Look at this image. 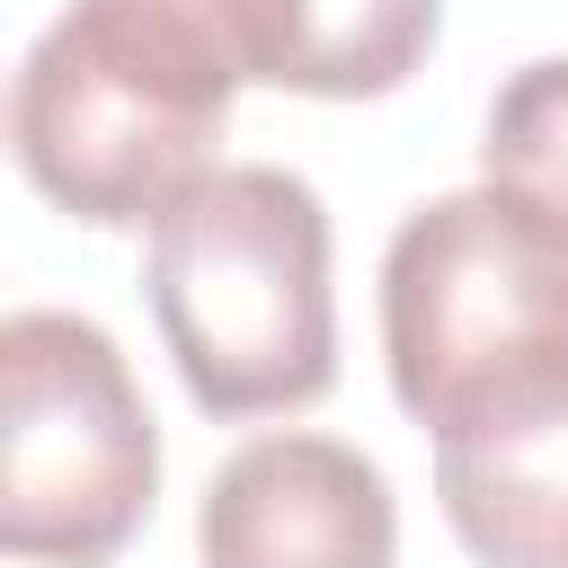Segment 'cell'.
Returning a JSON list of instances; mask_svg holds the SVG:
<instances>
[{
    "mask_svg": "<svg viewBox=\"0 0 568 568\" xmlns=\"http://www.w3.org/2000/svg\"><path fill=\"white\" fill-rule=\"evenodd\" d=\"M240 89L231 0H71L9 80V151L53 213L133 231L222 169Z\"/></svg>",
    "mask_w": 568,
    "mask_h": 568,
    "instance_id": "obj_1",
    "label": "cell"
},
{
    "mask_svg": "<svg viewBox=\"0 0 568 568\" xmlns=\"http://www.w3.org/2000/svg\"><path fill=\"white\" fill-rule=\"evenodd\" d=\"M151 320L186 399L222 426L293 417L337 382L328 204L275 160L195 178L151 222Z\"/></svg>",
    "mask_w": 568,
    "mask_h": 568,
    "instance_id": "obj_2",
    "label": "cell"
},
{
    "mask_svg": "<svg viewBox=\"0 0 568 568\" xmlns=\"http://www.w3.org/2000/svg\"><path fill=\"white\" fill-rule=\"evenodd\" d=\"M382 364L426 435L568 399V231L506 186L417 204L382 248Z\"/></svg>",
    "mask_w": 568,
    "mask_h": 568,
    "instance_id": "obj_3",
    "label": "cell"
},
{
    "mask_svg": "<svg viewBox=\"0 0 568 568\" xmlns=\"http://www.w3.org/2000/svg\"><path fill=\"white\" fill-rule=\"evenodd\" d=\"M160 497V426L133 364L80 311L0 320V550L106 568Z\"/></svg>",
    "mask_w": 568,
    "mask_h": 568,
    "instance_id": "obj_4",
    "label": "cell"
},
{
    "mask_svg": "<svg viewBox=\"0 0 568 568\" xmlns=\"http://www.w3.org/2000/svg\"><path fill=\"white\" fill-rule=\"evenodd\" d=\"M399 506L373 453L337 435L240 444L195 506V568H390Z\"/></svg>",
    "mask_w": 568,
    "mask_h": 568,
    "instance_id": "obj_5",
    "label": "cell"
},
{
    "mask_svg": "<svg viewBox=\"0 0 568 568\" xmlns=\"http://www.w3.org/2000/svg\"><path fill=\"white\" fill-rule=\"evenodd\" d=\"M435 497L479 568H568V399L435 435Z\"/></svg>",
    "mask_w": 568,
    "mask_h": 568,
    "instance_id": "obj_6",
    "label": "cell"
},
{
    "mask_svg": "<svg viewBox=\"0 0 568 568\" xmlns=\"http://www.w3.org/2000/svg\"><path fill=\"white\" fill-rule=\"evenodd\" d=\"M231 27L257 89L355 106L426 71L444 36V0H231Z\"/></svg>",
    "mask_w": 568,
    "mask_h": 568,
    "instance_id": "obj_7",
    "label": "cell"
},
{
    "mask_svg": "<svg viewBox=\"0 0 568 568\" xmlns=\"http://www.w3.org/2000/svg\"><path fill=\"white\" fill-rule=\"evenodd\" d=\"M479 178L524 195L532 213H550L568 231V53L524 62L497 98H488V133H479Z\"/></svg>",
    "mask_w": 568,
    "mask_h": 568,
    "instance_id": "obj_8",
    "label": "cell"
}]
</instances>
